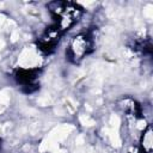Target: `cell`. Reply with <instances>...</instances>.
Instances as JSON below:
<instances>
[{
	"label": "cell",
	"instance_id": "5",
	"mask_svg": "<svg viewBox=\"0 0 153 153\" xmlns=\"http://www.w3.org/2000/svg\"><path fill=\"white\" fill-rule=\"evenodd\" d=\"M79 121H80V123H81L82 126H86V127H92L93 124H96L94 120H92V118L88 117L87 115H81V116L79 117Z\"/></svg>",
	"mask_w": 153,
	"mask_h": 153
},
{
	"label": "cell",
	"instance_id": "8",
	"mask_svg": "<svg viewBox=\"0 0 153 153\" xmlns=\"http://www.w3.org/2000/svg\"><path fill=\"white\" fill-rule=\"evenodd\" d=\"M143 143H145L146 148H151V146H152V134H151V131L147 133L146 137L143 139Z\"/></svg>",
	"mask_w": 153,
	"mask_h": 153
},
{
	"label": "cell",
	"instance_id": "10",
	"mask_svg": "<svg viewBox=\"0 0 153 153\" xmlns=\"http://www.w3.org/2000/svg\"><path fill=\"white\" fill-rule=\"evenodd\" d=\"M145 127H146V122H145V121H142V120H141V121H139V122H137V126H136V128H137V129L142 130Z\"/></svg>",
	"mask_w": 153,
	"mask_h": 153
},
{
	"label": "cell",
	"instance_id": "2",
	"mask_svg": "<svg viewBox=\"0 0 153 153\" xmlns=\"http://www.w3.org/2000/svg\"><path fill=\"white\" fill-rule=\"evenodd\" d=\"M73 129H74L73 126L62 124V126H59L57 128L53 129V130L50 131V134H49L47 137H48L50 141H53L54 143L57 145V142L61 141V140H63V139H66V137L68 136V134H69Z\"/></svg>",
	"mask_w": 153,
	"mask_h": 153
},
{
	"label": "cell",
	"instance_id": "9",
	"mask_svg": "<svg viewBox=\"0 0 153 153\" xmlns=\"http://www.w3.org/2000/svg\"><path fill=\"white\" fill-rule=\"evenodd\" d=\"M18 38H19V32L16 30V31H13V32L11 33V41H12V42H16Z\"/></svg>",
	"mask_w": 153,
	"mask_h": 153
},
{
	"label": "cell",
	"instance_id": "1",
	"mask_svg": "<svg viewBox=\"0 0 153 153\" xmlns=\"http://www.w3.org/2000/svg\"><path fill=\"white\" fill-rule=\"evenodd\" d=\"M38 62H39L38 54L36 53V50L33 48H29V47L22 51V54L19 55V59H18V63L24 68L35 67L38 65Z\"/></svg>",
	"mask_w": 153,
	"mask_h": 153
},
{
	"label": "cell",
	"instance_id": "13",
	"mask_svg": "<svg viewBox=\"0 0 153 153\" xmlns=\"http://www.w3.org/2000/svg\"><path fill=\"white\" fill-rule=\"evenodd\" d=\"M53 153H66L65 151H62V149H57V151H54Z\"/></svg>",
	"mask_w": 153,
	"mask_h": 153
},
{
	"label": "cell",
	"instance_id": "11",
	"mask_svg": "<svg viewBox=\"0 0 153 153\" xmlns=\"http://www.w3.org/2000/svg\"><path fill=\"white\" fill-rule=\"evenodd\" d=\"M75 142H76V145H82V143H84V137H82L81 135L78 136L76 140H75Z\"/></svg>",
	"mask_w": 153,
	"mask_h": 153
},
{
	"label": "cell",
	"instance_id": "14",
	"mask_svg": "<svg viewBox=\"0 0 153 153\" xmlns=\"http://www.w3.org/2000/svg\"><path fill=\"white\" fill-rule=\"evenodd\" d=\"M2 22H4V19H0V27H1V25H2Z\"/></svg>",
	"mask_w": 153,
	"mask_h": 153
},
{
	"label": "cell",
	"instance_id": "3",
	"mask_svg": "<svg viewBox=\"0 0 153 153\" xmlns=\"http://www.w3.org/2000/svg\"><path fill=\"white\" fill-rule=\"evenodd\" d=\"M105 133L110 137V141H111L112 146H115V147H120L121 146V139H120V135H118V130L106 128L105 129Z\"/></svg>",
	"mask_w": 153,
	"mask_h": 153
},
{
	"label": "cell",
	"instance_id": "15",
	"mask_svg": "<svg viewBox=\"0 0 153 153\" xmlns=\"http://www.w3.org/2000/svg\"><path fill=\"white\" fill-rule=\"evenodd\" d=\"M1 131H2V126L0 124V133H1Z\"/></svg>",
	"mask_w": 153,
	"mask_h": 153
},
{
	"label": "cell",
	"instance_id": "6",
	"mask_svg": "<svg viewBox=\"0 0 153 153\" xmlns=\"http://www.w3.org/2000/svg\"><path fill=\"white\" fill-rule=\"evenodd\" d=\"M120 117L116 116V115H111L110 117V121H109V124H110V129H115V130H118L120 128Z\"/></svg>",
	"mask_w": 153,
	"mask_h": 153
},
{
	"label": "cell",
	"instance_id": "7",
	"mask_svg": "<svg viewBox=\"0 0 153 153\" xmlns=\"http://www.w3.org/2000/svg\"><path fill=\"white\" fill-rule=\"evenodd\" d=\"M143 16H145L148 20H151V19L153 18V6H152V5H147V6L143 8Z\"/></svg>",
	"mask_w": 153,
	"mask_h": 153
},
{
	"label": "cell",
	"instance_id": "4",
	"mask_svg": "<svg viewBox=\"0 0 153 153\" xmlns=\"http://www.w3.org/2000/svg\"><path fill=\"white\" fill-rule=\"evenodd\" d=\"M10 98H11V93L7 88L0 91V104H2V105L7 104L10 102Z\"/></svg>",
	"mask_w": 153,
	"mask_h": 153
},
{
	"label": "cell",
	"instance_id": "12",
	"mask_svg": "<svg viewBox=\"0 0 153 153\" xmlns=\"http://www.w3.org/2000/svg\"><path fill=\"white\" fill-rule=\"evenodd\" d=\"M4 45H5V42H4L2 39H0V49H2V48H4Z\"/></svg>",
	"mask_w": 153,
	"mask_h": 153
}]
</instances>
